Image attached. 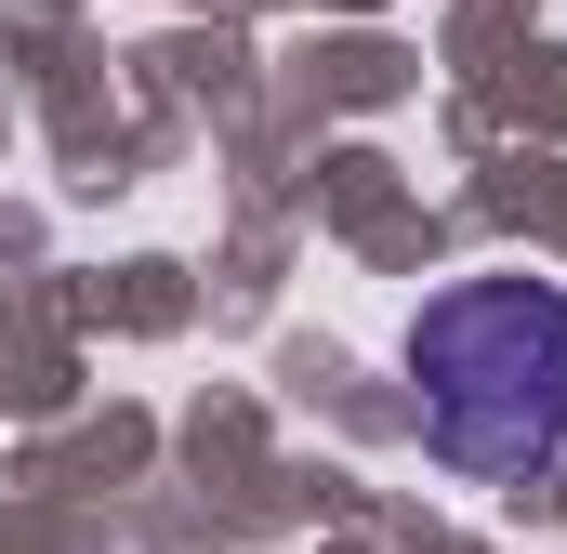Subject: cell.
Masks as SVG:
<instances>
[{
	"label": "cell",
	"instance_id": "1",
	"mask_svg": "<svg viewBox=\"0 0 567 554\" xmlns=\"http://www.w3.org/2000/svg\"><path fill=\"white\" fill-rule=\"evenodd\" d=\"M423 449L475 489H542L567 462V290L555 277H449L410 317Z\"/></svg>",
	"mask_w": 567,
	"mask_h": 554
}]
</instances>
